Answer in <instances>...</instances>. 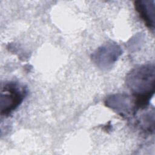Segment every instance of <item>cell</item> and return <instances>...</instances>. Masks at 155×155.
Returning <instances> with one entry per match:
<instances>
[{
	"instance_id": "obj_1",
	"label": "cell",
	"mask_w": 155,
	"mask_h": 155,
	"mask_svg": "<svg viewBox=\"0 0 155 155\" xmlns=\"http://www.w3.org/2000/svg\"><path fill=\"white\" fill-rule=\"evenodd\" d=\"M126 84L133 94L138 109L144 108L154 93V65H145L134 68L127 76Z\"/></svg>"
},
{
	"instance_id": "obj_2",
	"label": "cell",
	"mask_w": 155,
	"mask_h": 155,
	"mask_svg": "<svg viewBox=\"0 0 155 155\" xmlns=\"http://www.w3.org/2000/svg\"><path fill=\"white\" fill-rule=\"evenodd\" d=\"M27 94L24 86L15 82L5 83L1 91V114L7 116L16 110Z\"/></svg>"
},
{
	"instance_id": "obj_3",
	"label": "cell",
	"mask_w": 155,
	"mask_h": 155,
	"mask_svg": "<svg viewBox=\"0 0 155 155\" xmlns=\"http://www.w3.org/2000/svg\"><path fill=\"white\" fill-rule=\"evenodd\" d=\"M134 100L131 99L128 96H113L109 97L106 101V105L109 107L115 109L117 112H119L121 115L125 114L127 116L128 114H134L137 111L136 107L133 105L132 102Z\"/></svg>"
},
{
	"instance_id": "obj_4",
	"label": "cell",
	"mask_w": 155,
	"mask_h": 155,
	"mask_svg": "<svg viewBox=\"0 0 155 155\" xmlns=\"http://www.w3.org/2000/svg\"><path fill=\"white\" fill-rule=\"evenodd\" d=\"M136 10L148 28L154 29V1H136Z\"/></svg>"
}]
</instances>
